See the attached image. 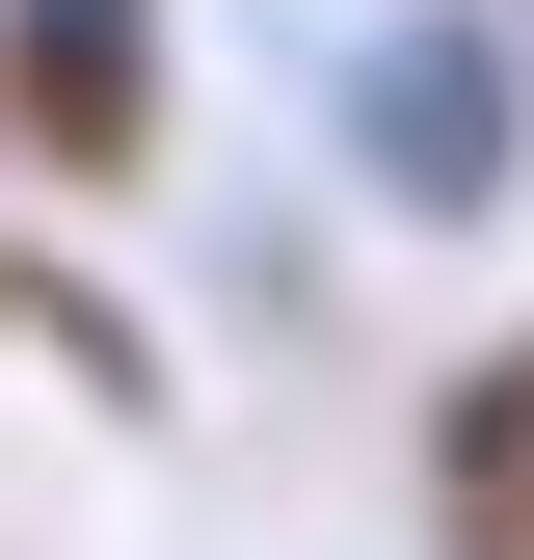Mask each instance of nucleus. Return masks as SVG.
<instances>
[{"mask_svg":"<svg viewBox=\"0 0 534 560\" xmlns=\"http://www.w3.org/2000/svg\"><path fill=\"white\" fill-rule=\"evenodd\" d=\"M0 347H54V374H81L107 428H134V400H161V347H134V320L81 294V267H27V241H0Z\"/></svg>","mask_w":534,"mask_h":560,"instance_id":"obj_4","label":"nucleus"},{"mask_svg":"<svg viewBox=\"0 0 534 560\" xmlns=\"http://www.w3.org/2000/svg\"><path fill=\"white\" fill-rule=\"evenodd\" d=\"M0 161L27 187H134L161 161V0H0Z\"/></svg>","mask_w":534,"mask_h":560,"instance_id":"obj_2","label":"nucleus"},{"mask_svg":"<svg viewBox=\"0 0 534 560\" xmlns=\"http://www.w3.org/2000/svg\"><path fill=\"white\" fill-rule=\"evenodd\" d=\"M348 161H374V214H508V161H534V81H508V27L481 0H428V27H374L348 54Z\"/></svg>","mask_w":534,"mask_h":560,"instance_id":"obj_1","label":"nucleus"},{"mask_svg":"<svg viewBox=\"0 0 534 560\" xmlns=\"http://www.w3.org/2000/svg\"><path fill=\"white\" fill-rule=\"evenodd\" d=\"M428 560H534V320L428 374Z\"/></svg>","mask_w":534,"mask_h":560,"instance_id":"obj_3","label":"nucleus"}]
</instances>
